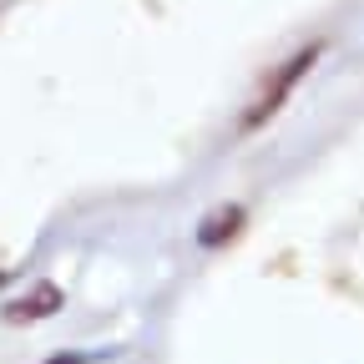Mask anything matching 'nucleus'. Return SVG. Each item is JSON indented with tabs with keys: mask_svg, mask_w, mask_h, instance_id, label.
<instances>
[{
	"mask_svg": "<svg viewBox=\"0 0 364 364\" xmlns=\"http://www.w3.org/2000/svg\"><path fill=\"white\" fill-rule=\"evenodd\" d=\"M314 61H318V46H304V51H299L294 61H284L279 71H273V76H268V86H263L258 97H253V107L243 112V132H258L268 117H279V107L289 102V91L304 81V71H309Z\"/></svg>",
	"mask_w": 364,
	"mask_h": 364,
	"instance_id": "1",
	"label": "nucleus"
}]
</instances>
